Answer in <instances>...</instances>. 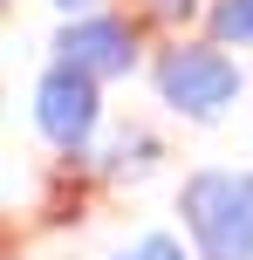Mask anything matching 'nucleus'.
<instances>
[{
    "instance_id": "f257e3e1",
    "label": "nucleus",
    "mask_w": 253,
    "mask_h": 260,
    "mask_svg": "<svg viewBox=\"0 0 253 260\" xmlns=\"http://www.w3.org/2000/svg\"><path fill=\"white\" fill-rule=\"evenodd\" d=\"M205 260H253V171H199L178 192Z\"/></svg>"
},
{
    "instance_id": "f03ea898",
    "label": "nucleus",
    "mask_w": 253,
    "mask_h": 260,
    "mask_svg": "<svg viewBox=\"0 0 253 260\" xmlns=\"http://www.w3.org/2000/svg\"><path fill=\"white\" fill-rule=\"evenodd\" d=\"M240 62L219 48H205V41H178V48L158 55V96L171 110H185V117H219V110L240 96Z\"/></svg>"
},
{
    "instance_id": "7ed1b4c3",
    "label": "nucleus",
    "mask_w": 253,
    "mask_h": 260,
    "mask_svg": "<svg viewBox=\"0 0 253 260\" xmlns=\"http://www.w3.org/2000/svg\"><path fill=\"white\" fill-rule=\"evenodd\" d=\"M96 76H82V69L55 62L48 76L34 82V130L55 144V151H82V144L96 137Z\"/></svg>"
},
{
    "instance_id": "20e7f679",
    "label": "nucleus",
    "mask_w": 253,
    "mask_h": 260,
    "mask_svg": "<svg viewBox=\"0 0 253 260\" xmlns=\"http://www.w3.org/2000/svg\"><path fill=\"white\" fill-rule=\"evenodd\" d=\"M55 55L68 69H82V76H123L137 62V35L123 21H110V14H76L62 27V41H55Z\"/></svg>"
},
{
    "instance_id": "39448f33",
    "label": "nucleus",
    "mask_w": 253,
    "mask_h": 260,
    "mask_svg": "<svg viewBox=\"0 0 253 260\" xmlns=\"http://www.w3.org/2000/svg\"><path fill=\"white\" fill-rule=\"evenodd\" d=\"M212 35L219 41H253V0H212Z\"/></svg>"
},
{
    "instance_id": "423d86ee",
    "label": "nucleus",
    "mask_w": 253,
    "mask_h": 260,
    "mask_svg": "<svg viewBox=\"0 0 253 260\" xmlns=\"http://www.w3.org/2000/svg\"><path fill=\"white\" fill-rule=\"evenodd\" d=\"M130 260H185V247H178L171 233H144V240L130 247Z\"/></svg>"
},
{
    "instance_id": "0eeeda50",
    "label": "nucleus",
    "mask_w": 253,
    "mask_h": 260,
    "mask_svg": "<svg viewBox=\"0 0 253 260\" xmlns=\"http://www.w3.org/2000/svg\"><path fill=\"white\" fill-rule=\"evenodd\" d=\"M192 7V0H158V14H185Z\"/></svg>"
},
{
    "instance_id": "6e6552de",
    "label": "nucleus",
    "mask_w": 253,
    "mask_h": 260,
    "mask_svg": "<svg viewBox=\"0 0 253 260\" xmlns=\"http://www.w3.org/2000/svg\"><path fill=\"white\" fill-rule=\"evenodd\" d=\"M55 7H68V14H76V7H89V0H55Z\"/></svg>"
}]
</instances>
